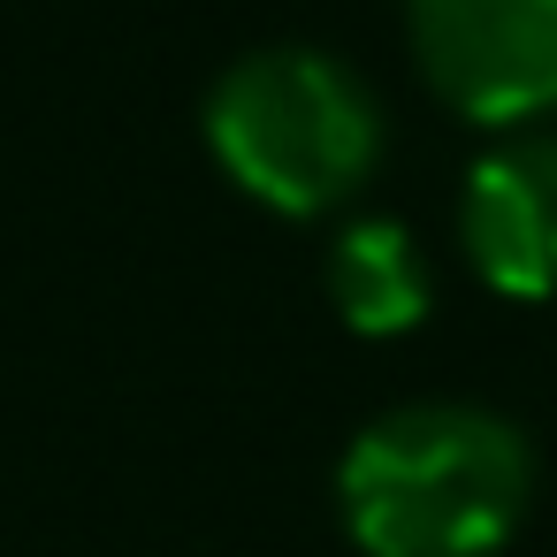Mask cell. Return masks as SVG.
<instances>
[{
	"instance_id": "obj_5",
	"label": "cell",
	"mask_w": 557,
	"mask_h": 557,
	"mask_svg": "<svg viewBox=\"0 0 557 557\" xmlns=\"http://www.w3.org/2000/svg\"><path fill=\"white\" fill-rule=\"evenodd\" d=\"M329 298L359 336H405L428 313V260L405 222H351L329 245Z\"/></svg>"
},
{
	"instance_id": "obj_3",
	"label": "cell",
	"mask_w": 557,
	"mask_h": 557,
	"mask_svg": "<svg viewBox=\"0 0 557 557\" xmlns=\"http://www.w3.org/2000/svg\"><path fill=\"white\" fill-rule=\"evenodd\" d=\"M420 77L473 123L557 108V0H405Z\"/></svg>"
},
{
	"instance_id": "obj_2",
	"label": "cell",
	"mask_w": 557,
	"mask_h": 557,
	"mask_svg": "<svg viewBox=\"0 0 557 557\" xmlns=\"http://www.w3.org/2000/svg\"><path fill=\"white\" fill-rule=\"evenodd\" d=\"M207 146L275 214H329L374 176L382 108L336 54L260 47L214 77Z\"/></svg>"
},
{
	"instance_id": "obj_4",
	"label": "cell",
	"mask_w": 557,
	"mask_h": 557,
	"mask_svg": "<svg viewBox=\"0 0 557 557\" xmlns=\"http://www.w3.org/2000/svg\"><path fill=\"white\" fill-rule=\"evenodd\" d=\"M466 268L504 298L557 290V131H527L473 161L458 191Z\"/></svg>"
},
{
	"instance_id": "obj_1",
	"label": "cell",
	"mask_w": 557,
	"mask_h": 557,
	"mask_svg": "<svg viewBox=\"0 0 557 557\" xmlns=\"http://www.w3.org/2000/svg\"><path fill=\"white\" fill-rule=\"evenodd\" d=\"M527 496L534 450L488 405H397L336 458V511L367 557H488Z\"/></svg>"
}]
</instances>
